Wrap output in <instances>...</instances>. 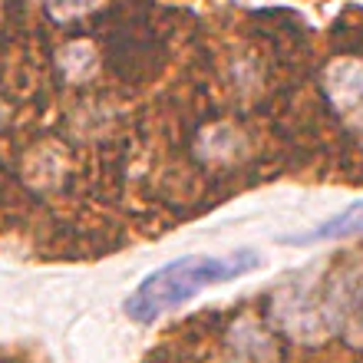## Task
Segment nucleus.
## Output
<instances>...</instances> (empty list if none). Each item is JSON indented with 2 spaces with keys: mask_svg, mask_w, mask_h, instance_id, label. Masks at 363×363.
<instances>
[{
  "mask_svg": "<svg viewBox=\"0 0 363 363\" xmlns=\"http://www.w3.org/2000/svg\"><path fill=\"white\" fill-rule=\"evenodd\" d=\"M99 4L103 0H47V13L57 23H69V20H79V17H86V13H93Z\"/></svg>",
  "mask_w": 363,
  "mask_h": 363,
  "instance_id": "obj_6",
  "label": "nucleus"
},
{
  "mask_svg": "<svg viewBox=\"0 0 363 363\" xmlns=\"http://www.w3.org/2000/svg\"><path fill=\"white\" fill-rule=\"evenodd\" d=\"M60 69H63L69 79H86L96 69V50L89 47L86 40L69 43V47L60 53Z\"/></svg>",
  "mask_w": 363,
  "mask_h": 363,
  "instance_id": "obj_5",
  "label": "nucleus"
},
{
  "mask_svg": "<svg viewBox=\"0 0 363 363\" xmlns=\"http://www.w3.org/2000/svg\"><path fill=\"white\" fill-rule=\"evenodd\" d=\"M231 347L238 350L241 360H248V363H277L274 340L255 320H241L238 327H231Z\"/></svg>",
  "mask_w": 363,
  "mask_h": 363,
  "instance_id": "obj_4",
  "label": "nucleus"
},
{
  "mask_svg": "<svg viewBox=\"0 0 363 363\" xmlns=\"http://www.w3.org/2000/svg\"><path fill=\"white\" fill-rule=\"evenodd\" d=\"M324 93L340 123L363 143V60H334L324 69Z\"/></svg>",
  "mask_w": 363,
  "mask_h": 363,
  "instance_id": "obj_2",
  "label": "nucleus"
},
{
  "mask_svg": "<svg viewBox=\"0 0 363 363\" xmlns=\"http://www.w3.org/2000/svg\"><path fill=\"white\" fill-rule=\"evenodd\" d=\"M264 264L255 248H238L228 255H185L175 258L152 274H145L135 291L125 297V317L135 324H155L162 314L189 304L201 291H208L225 281H238Z\"/></svg>",
  "mask_w": 363,
  "mask_h": 363,
  "instance_id": "obj_1",
  "label": "nucleus"
},
{
  "mask_svg": "<svg viewBox=\"0 0 363 363\" xmlns=\"http://www.w3.org/2000/svg\"><path fill=\"white\" fill-rule=\"evenodd\" d=\"M363 235V201H350L347 208H340L337 215H330L327 221L314 225L311 231H301V235H284L281 245H327V241H347Z\"/></svg>",
  "mask_w": 363,
  "mask_h": 363,
  "instance_id": "obj_3",
  "label": "nucleus"
}]
</instances>
